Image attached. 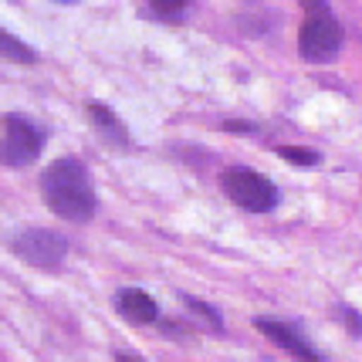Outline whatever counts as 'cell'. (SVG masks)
<instances>
[{
	"instance_id": "6",
	"label": "cell",
	"mask_w": 362,
	"mask_h": 362,
	"mask_svg": "<svg viewBox=\"0 0 362 362\" xmlns=\"http://www.w3.org/2000/svg\"><path fill=\"white\" fill-rule=\"evenodd\" d=\"M257 329H261V335H268L274 346H281L291 359L298 362H322V356H318V349L305 339V332L298 329V325H291V322H281V318H257L254 322Z\"/></svg>"
},
{
	"instance_id": "9",
	"label": "cell",
	"mask_w": 362,
	"mask_h": 362,
	"mask_svg": "<svg viewBox=\"0 0 362 362\" xmlns=\"http://www.w3.org/2000/svg\"><path fill=\"white\" fill-rule=\"evenodd\" d=\"M0 58H7V62H14V64H34L37 62V51L28 47L21 37H14L11 31L0 28Z\"/></svg>"
},
{
	"instance_id": "11",
	"label": "cell",
	"mask_w": 362,
	"mask_h": 362,
	"mask_svg": "<svg viewBox=\"0 0 362 362\" xmlns=\"http://www.w3.org/2000/svg\"><path fill=\"white\" fill-rule=\"evenodd\" d=\"M183 301H187V308L193 312V315L206 318V322H210V329H214V332H221V329H223V318L217 315V308H214V305H206V301H200V298H183Z\"/></svg>"
},
{
	"instance_id": "7",
	"label": "cell",
	"mask_w": 362,
	"mask_h": 362,
	"mask_svg": "<svg viewBox=\"0 0 362 362\" xmlns=\"http://www.w3.org/2000/svg\"><path fill=\"white\" fill-rule=\"evenodd\" d=\"M85 115H88V122L95 126L98 139L105 142L109 149H129V146H132L126 122H122L109 105H102V102H88V105H85Z\"/></svg>"
},
{
	"instance_id": "3",
	"label": "cell",
	"mask_w": 362,
	"mask_h": 362,
	"mask_svg": "<svg viewBox=\"0 0 362 362\" xmlns=\"http://www.w3.org/2000/svg\"><path fill=\"white\" fill-rule=\"evenodd\" d=\"M41 149H45V129H37L21 115L0 119V163L4 166L21 170L41 156Z\"/></svg>"
},
{
	"instance_id": "12",
	"label": "cell",
	"mask_w": 362,
	"mask_h": 362,
	"mask_svg": "<svg viewBox=\"0 0 362 362\" xmlns=\"http://www.w3.org/2000/svg\"><path fill=\"white\" fill-rule=\"evenodd\" d=\"M149 4H153V11L163 17H180L189 7V0H149Z\"/></svg>"
},
{
	"instance_id": "15",
	"label": "cell",
	"mask_w": 362,
	"mask_h": 362,
	"mask_svg": "<svg viewBox=\"0 0 362 362\" xmlns=\"http://www.w3.org/2000/svg\"><path fill=\"white\" fill-rule=\"evenodd\" d=\"M223 129H237V132H254V126L251 122H227Z\"/></svg>"
},
{
	"instance_id": "4",
	"label": "cell",
	"mask_w": 362,
	"mask_h": 362,
	"mask_svg": "<svg viewBox=\"0 0 362 362\" xmlns=\"http://www.w3.org/2000/svg\"><path fill=\"white\" fill-rule=\"evenodd\" d=\"M221 187L223 193L234 200L237 206H244V210H251V214H268L278 206V187L271 183L268 176L254 173V170H244V166H234V170H227L221 176Z\"/></svg>"
},
{
	"instance_id": "2",
	"label": "cell",
	"mask_w": 362,
	"mask_h": 362,
	"mask_svg": "<svg viewBox=\"0 0 362 362\" xmlns=\"http://www.w3.org/2000/svg\"><path fill=\"white\" fill-rule=\"evenodd\" d=\"M339 51H342V24L332 17V11L325 4L312 0L298 31V54L305 62L322 64V62H332Z\"/></svg>"
},
{
	"instance_id": "13",
	"label": "cell",
	"mask_w": 362,
	"mask_h": 362,
	"mask_svg": "<svg viewBox=\"0 0 362 362\" xmlns=\"http://www.w3.org/2000/svg\"><path fill=\"white\" fill-rule=\"evenodd\" d=\"M335 315L346 322L349 335H362V315H359V312H352L349 305H339V308H335Z\"/></svg>"
},
{
	"instance_id": "14",
	"label": "cell",
	"mask_w": 362,
	"mask_h": 362,
	"mask_svg": "<svg viewBox=\"0 0 362 362\" xmlns=\"http://www.w3.org/2000/svg\"><path fill=\"white\" fill-rule=\"evenodd\" d=\"M115 362H142L136 352H115Z\"/></svg>"
},
{
	"instance_id": "5",
	"label": "cell",
	"mask_w": 362,
	"mask_h": 362,
	"mask_svg": "<svg viewBox=\"0 0 362 362\" xmlns=\"http://www.w3.org/2000/svg\"><path fill=\"white\" fill-rule=\"evenodd\" d=\"M11 247H14V254L24 264L54 271L64 261V254H68V240L62 234H54V230H47V227H28V230H21L14 237Z\"/></svg>"
},
{
	"instance_id": "16",
	"label": "cell",
	"mask_w": 362,
	"mask_h": 362,
	"mask_svg": "<svg viewBox=\"0 0 362 362\" xmlns=\"http://www.w3.org/2000/svg\"><path fill=\"white\" fill-rule=\"evenodd\" d=\"M58 4H71V0H58Z\"/></svg>"
},
{
	"instance_id": "10",
	"label": "cell",
	"mask_w": 362,
	"mask_h": 362,
	"mask_svg": "<svg viewBox=\"0 0 362 362\" xmlns=\"http://www.w3.org/2000/svg\"><path fill=\"white\" fill-rule=\"evenodd\" d=\"M278 156H284L288 163H295V166H305V170H312V166L322 163V156H318L315 149H301V146H281Z\"/></svg>"
},
{
	"instance_id": "8",
	"label": "cell",
	"mask_w": 362,
	"mask_h": 362,
	"mask_svg": "<svg viewBox=\"0 0 362 362\" xmlns=\"http://www.w3.org/2000/svg\"><path fill=\"white\" fill-rule=\"evenodd\" d=\"M112 301H115L119 315L129 318V322H136V325H149V322L159 318V305L153 301V295H146L139 288H122Z\"/></svg>"
},
{
	"instance_id": "1",
	"label": "cell",
	"mask_w": 362,
	"mask_h": 362,
	"mask_svg": "<svg viewBox=\"0 0 362 362\" xmlns=\"http://www.w3.org/2000/svg\"><path fill=\"white\" fill-rule=\"evenodd\" d=\"M41 197L51 206V214H58L71 223H85L95 217V183L88 176V166L75 156L54 159L41 173Z\"/></svg>"
}]
</instances>
